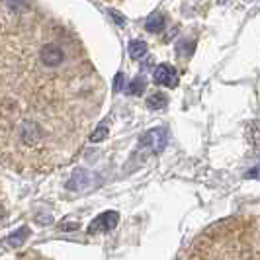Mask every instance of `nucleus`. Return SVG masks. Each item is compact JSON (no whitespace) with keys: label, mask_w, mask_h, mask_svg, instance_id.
Segmentation results:
<instances>
[{"label":"nucleus","mask_w":260,"mask_h":260,"mask_svg":"<svg viewBox=\"0 0 260 260\" xmlns=\"http://www.w3.org/2000/svg\"><path fill=\"white\" fill-rule=\"evenodd\" d=\"M167 131L162 129V127H155V129L147 131L143 137H141V147L145 149H149L151 153H162L165 151V147H167Z\"/></svg>","instance_id":"nucleus-1"},{"label":"nucleus","mask_w":260,"mask_h":260,"mask_svg":"<svg viewBox=\"0 0 260 260\" xmlns=\"http://www.w3.org/2000/svg\"><path fill=\"white\" fill-rule=\"evenodd\" d=\"M117 223H119V213L110 209V211H104V213H100L98 217L92 219V223L88 225V233L96 235V233L112 231V229H116Z\"/></svg>","instance_id":"nucleus-2"},{"label":"nucleus","mask_w":260,"mask_h":260,"mask_svg":"<svg viewBox=\"0 0 260 260\" xmlns=\"http://www.w3.org/2000/svg\"><path fill=\"white\" fill-rule=\"evenodd\" d=\"M39 59L45 67H59L63 61H65V53L59 45L55 43H47L41 47V53H39Z\"/></svg>","instance_id":"nucleus-3"},{"label":"nucleus","mask_w":260,"mask_h":260,"mask_svg":"<svg viewBox=\"0 0 260 260\" xmlns=\"http://www.w3.org/2000/svg\"><path fill=\"white\" fill-rule=\"evenodd\" d=\"M153 78L158 86H167V88H174L178 84V73L172 65H158Z\"/></svg>","instance_id":"nucleus-4"},{"label":"nucleus","mask_w":260,"mask_h":260,"mask_svg":"<svg viewBox=\"0 0 260 260\" xmlns=\"http://www.w3.org/2000/svg\"><path fill=\"white\" fill-rule=\"evenodd\" d=\"M90 178L92 176L88 170L78 169V170H75L73 178L67 182V188H69V190H84L86 186H90Z\"/></svg>","instance_id":"nucleus-5"},{"label":"nucleus","mask_w":260,"mask_h":260,"mask_svg":"<svg viewBox=\"0 0 260 260\" xmlns=\"http://www.w3.org/2000/svg\"><path fill=\"white\" fill-rule=\"evenodd\" d=\"M27 237H29V229H27V227H20L18 231H14L12 235H8V237L2 241V245L8 248H18L26 243Z\"/></svg>","instance_id":"nucleus-6"},{"label":"nucleus","mask_w":260,"mask_h":260,"mask_svg":"<svg viewBox=\"0 0 260 260\" xmlns=\"http://www.w3.org/2000/svg\"><path fill=\"white\" fill-rule=\"evenodd\" d=\"M165 24H167V18L162 16V14H151V18L147 20V24H145V29L147 31H151V34H158L160 29H165Z\"/></svg>","instance_id":"nucleus-7"},{"label":"nucleus","mask_w":260,"mask_h":260,"mask_svg":"<svg viewBox=\"0 0 260 260\" xmlns=\"http://www.w3.org/2000/svg\"><path fill=\"white\" fill-rule=\"evenodd\" d=\"M129 57L131 59H143L145 55H147V51H149V47H147V43L145 41H141V39H133V41H129Z\"/></svg>","instance_id":"nucleus-8"},{"label":"nucleus","mask_w":260,"mask_h":260,"mask_svg":"<svg viewBox=\"0 0 260 260\" xmlns=\"http://www.w3.org/2000/svg\"><path fill=\"white\" fill-rule=\"evenodd\" d=\"M167 104H169V96L165 92H153L147 98V106L151 110H162V108H167Z\"/></svg>","instance_id":"nucleus-9"},{"label":"nucleus","mask_w":260,"mask_h":260,"mask_svg":"<svg viewBox=\"0 0 260 260\" xmlns=\"http://www.w3.org/2000/svg\"><path fill=\"white\" fill-rule=\"evenodd\" d=\"M39 137V129L36 123H31V121H27L24 123V127H22V139L26 141V143H36Z\"/></svg>","instance_id":"nucleus-10"},{"label":"nucleus","mask_w":260,"mask_h":260,"mask_svg":"<svg viewBox=\"0 0 260 260\" xmlns=\"http://www.w3.org/2000/svg\"><path fill=\"white\" fill-rule=\"evenodd\" d=\"M145 88H147L145 78L143 77H135L129 84H127V94H131V96H141V94L145 92Z\"/></svg>","instance_id":"nucleus-11"},{"label":"nucleus","mask_w":260,"mask_h":260,"mask_svg":"<svg viewBox=\"0 0 260 260\" xmlns=\"http://www.w3.org/2000/svg\"><path fill=\"white\" fill-rule=\"evenodd\" d=\"M106 137H108V129H106L104 125H100V127L90 135V141L92 143H100V141H104Z\"/></svg>","instance_id":"nucleus-12"},{"label":"nucleus","mask_w":260,"mask_h":260,"mask_svg":"<svg viewBox=\"0 0 260 260\" xmlns=\"http://www.w3.org/2000/svg\"><path fill=\"white\" fill-rule=\"evenodd\" d=\"M123 84H125V78H123V75H121V73H117L116 78H114V92L121 90V88H123Z\"/></svg>","instance_id":"nucleus-13"},{"label":"nucleus","mask_w":260,"mask_h":260,"mask_svg":"<svg viewBox=\"0 0 260 260\" xmlns=\"http://www.w3.org/2000/svg\"><path fill=\"white\" fill-rule=\"evenodd\" d=\"M256 170H258V169H252V172H247L245 176H247V178H258L260 172H256Z\"/></svg>","instance_id":"nucleus-14"}]
</instances>
